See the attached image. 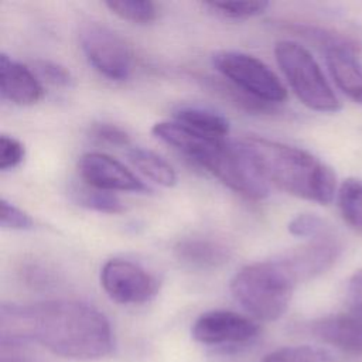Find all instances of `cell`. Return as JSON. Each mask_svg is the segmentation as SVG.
<instances>
[{
	"instance_id": "484cf974",
	"label": "cell",
	"mask_w": 362,
	"mask_h": 362,
	"mask_svg": "<svg viewBox=\"0 0 362 362\" xmlns=\"http://www.w3.org/2000/svg\"><path fill=\"white\" fill-rule=\"evenodd\" d=\"M24 146L13 136H0V170L7 171L20 165L24 160Z\"/></svg>"
},
{
	"instance_id": "ac0fdd59",
	"label": "cell",
	"mask_w": 362,
	"mask_h": 362,
	"mask_svg": "<svg viewBox=\"0 0 362 362\" xmlns=\"http://www.w3.org/2000/svg\"><path fill=\"white\" fill-rule=\"evenodd\" d=\"M338 206L344 221L362 232V181L346 178L338 189Z\"/></svg>"
},
{
	"instance_id": "2e32d148",
	"label": "cell",
	"mask_w": 362,
	"mask_h": 362,
	"mask_svg": "<svg viewBox=\"0 0 362 362\" xmlns=\"http://www.w3.org/2000/svg\"><path fill=\"white\" fill-rule=\"evenodd\" d=\"M173 116L174 120L181 123L182 126L209 137L226 139V136L229 134L228 119L223 115L208 107L182 105L174 110Z\"/></svg>"
},
{
	"instance_id": "ba28073f",
	"label": "cell",
	"mask_w": 362,
	"mask_h": 362,
	"mask_svg": "<svg viewBox=\"0 0 362 362\" xmlns=\"http://www.w3.org/2000/svg\"><path fill=\"white\" fill-rule=\"evenodd\" d=\"M100 286L119 304H141L158 291V281L151 273L137 263L116 257L103 263Z\"/></svg>"
},
{
	"instance_id": "e0dca14e",
	"label": "cell",
	"mask_w": 362,
	"mask_h": 362,
	"mask_svg": "<svg viewBox=\"0 0 362 362\" xmlns=\"http://www.w3.org/2000/svg\"><path fill=\"white\" fill-rule=\"evenodd\" d=\"M127 158L133 167L158 185L173 187L177 184L175 170L157 153L144 147H130L127 150Z\"/></svg>"
},
{
	"instance_id": "7a4b0ae2",
	"label": "cell",
	"mask_w": 362,
	"mask_h": 362,
	"mask_svg": "<svg viewBox=\"0 0 362 362\" xmlns=\"http://www.w3.org/2000/svg\"><path fill=\"white\" fill-rule=\"evenodd\" d=\"M240 143L266 181L294 197L321 205L332 201L335 174L311 153L256 136L245 137Z\"/></svg>"
},
{
	"instance_id": "30bf717a",
	"label": "cell",
	"mask_w": 362,
	"mask_h": 362,
	"mask_svg": "<svg viewBox=\"0 0 362 362\" xmlns=\"http://www.w3.org/2000/svg\"><path fill=\"white\" fill-rule=\"evenodd\" d=\"M341 245L334 236L325 235L281 253L276 260L297 284L325 273L341 255Z\"/></svg>"
},
{
	"instance_id": "8992f818",
	"label": "cell",
	"mask_w": 362,
	"mask_h": 362,
	"mask_svg": "<svg viewBox=\"0 0 362 362\" xmlns=\"http://www.w3.org/2000/svg\"><path fill=\"white\" fill-rule=\"evenodd\" d=\"M201 164L223 185L247 199L259 201L269 195L267 181L240 141L223 140Z\"/></svg>"
},
{
	"instance_id": "7402d4cb",
	"label": "cell",
	"mask_w": 362,
	"mask_h": 362,
	"mask_svg": "<svg viewBox=\"0 0 362 362\" xmlns=\"http://www.w3.org/2000/svg\"><path fill=\"white\" fill-rule=\"evenodd\" d=\"M205 7L214 13L232 18V20H245L262 14L269 3L267 1H208L204 3Z\"/></svg>"
},
{
	"instance_id": "f1b7e54d",
	"label": "cell",
	"mask_w": 362,
	"mask_h": 362,
	"mask_svg": "<svg viewBox=\"0 0 362 362\" xmlns=\"http://www.w3.org/2000/svg\"><path fill=\"white\" fill-rule=\"evenodd\" d=\"M348 298L352 308L362 318V269L356 270L348 283Z\"/></svg>"
},
{
	"instance_id": "44dd1931",
	"label": "cell",
	"mask_w": 362,
	"mask_h": 362,
	"mask_svg": "<svg viewBox=\"0 0 362 362\" xmlns=\"http://www.w3.org/2000/svg\"><path fill=\"white\" fill-rule=\"evenodd\" d=\"M262 362H329V354L310 345L284 346L264 355Z\"/></svg>"
},
{
	"instance_id": "83f0119b",
	"label": "cell",
	"mask_w": 362,
	"mask_h": 362,
	"mask_svg": "<svg viewBox=\"0 0 362 362\" xmlns=\"http://www.w3.org/2000/svg\"><path fill=\"white\" fill-rule=\"evenodd\" d=\"M0 362H47L31 352L27 345L0 344Z\"/></svg>"
},
{
	"instance_id": "5bb4252c",
	"label": "cell",
	"mask_w": 362,
	"mask_h": 362,
	"mask_svg": "<svg viewBox=\"0 0 362 362\" xmlns=\"http://www.w3.org/2000/svg\"><path fill=\"white\" fill-rule=\"evenodd\" d=\"M310 332L320 341L342 352L362 355V318L349 314H335L310 324Z\"/></svg>"
},
{
	"instance_id": "4316f807",
	"label": "cell",
	"mask_w": 362,
	"mask_h": 362,
	"mask_svg": "<svg viewBox=\"0 0 362 362\" xmlns=\"http://www.w3.org/2000/svg\"><path fill=\"white\" fill-rule=\"evenodd\" d=\"M90 136L99 141L126 147L130 143L129 134L119 126L112 123H95L90 127Z\"/></svg>"
},
{
	"instance_id": "52a82bcc",
	"label": "cell",
	"mask_w": 362,
	"mask_h": 362,
	"mask_svg": "<svg viewBox=\"0 0 362 362\" xmlns=\"http://www.w3.org/2000/svg\"><path fill=\"white\" fill-rule=\"evenodd\" d=\"M81 49L88 62L109 81H126L133 68V54L124 40L99 23L79 28Z\"/></svg>"
},
{
	"instance_id": "cb8c5ba5",
	"label": "cell",
	"mask_w": 362,
	"mask_h": 362,
	"mask_svg": "<svg viewBox=\"0 0 362 362\" xmlns=\"http://www.w3.org/2000/svg\"><path fill=\"white\" fill-rule=\"evenodd\" d=\"M34 72L40 79L55 86H68L72 82L68 68L49 59H37L34 62Z\"/></svg>"
},
{
	"instance_id": "d6986e66",
	"label": "cell",
	"mask_w": 362,
	"mask_h": 362,
	"mask_svg": "<svg viewBox=\"0 0 362 362\" xmlns=\"http://www.w3.org/2000/svg\"><path fill=\"white\" fill-rule=\"evenodd\" d=\"M105 6L119 18L134 24H150L157 16V6L148 0H109Z\"/></svg>"
},
{
	"instance_id": "4fadbf2b",
	"label": "cell",
	"mask_w": 362,
	"mask_h": 362,
	"mask_svg": "<svg viewBox=\"0 0 362 362\" xmlns=\"http://www.w3.org/2000/svg\"><path fill=\"white\" fill-rule=\"evenodd\" d=\"M0 93L1 98L8 102L18 106H30L42 98L44 89L34 71L1 52Z\"/></svg>"
},
{
	"instance_id": "9a60e30c",
	"label": "cell",
	"mask_w": 362,
	"mask_h": 362,
	"mask_svg": "<svg viewBox=\"0 0 362 362\" xmlns=\"http://www.w3.org/2000/svg\"><path fill=\"white\" fill-rule=\"evenodd\" d=\"M175 257L194 269H216L228 263L230 249L209 238H185L174 246Z\"/></svg>"
},
{
	"instance_id": "603a6c76",
	"label": "cell",
	"mask_w": 362,
	"mask_h": 362,
	"mask_svg": "<svg viewBox=\"0 0 362 362\" xmlns=\"http://www.w3.org/2000/svg\"><path fill=\"white\" fill-rule=\"evenodd\" d=\"M288 232L297 238L315 239L329 235V225L315 214H300L288 222Z\"/></svg>"
},
{
	"instance_id": "277c9868",
	"label": "cell",
	"mask_w": 362,
	"mask_h": 362,
	"mask_svg": "<svg viewBox=\"0 0 362 362\" xmlns=\"http://www.w3.org/2000/svg\"><path fill=\"white\" fill-rule=\"evenodd\" d=\"M274 57L291 90L303 105L324 113L341 109L339 99L305 47L296 41L281 40L274 45Z\"/></svg>"
},
{
	"instance_id": "9c48e42d",
	"label": "cell",
	"mask_w": 362,
	"mask_h": 362,
	"mask_svg": "<svg viewBox=\"0 0 362 362\" xmlns=\"http://www.w3.org/2000/svg\"><path fill=\"white\" fill-rule=\"evenodd\" d=\"M191 335L197 342L209 346L243 345L259 335V325L238 313L212 310L195 320Z\"/></svg>"
},
{
	"instance_id": "3957f363",
	"label": "cell",
	"mask_w": 362,
	"mask_h": 362,
	"mask_svg": "<svg viewBox=\"0 0 362 362\" xmlns=\"http://www.w3.org/2000/svg\"><path fill=\"white\" fill-rule=\"evenodd\" d=\"M294 286L288 273L273 259L243 266L229 287L245 311L257 320L274 321L287 311Z\"/></svg>"
},
{
	"instance_id": "6da1fadb",
	"label": "cell",
	"mask_w": 362,
	"mask_h": 362,
	"mask_svg": "<svg viewBox=\"0 0 362 362\" xmlns=\"http://www.w3.org/2000/svg\"><path fill=\"white\" fill-rule=\"evenodd\" d=\"M40 344L49 352L79 361L100 359L113 349L107 318L72 300L1 304L0 344Z\"/></svg>"
},
{
	"instance_id": "d4e9b609",
	"label": "cell",
	"mask_w": 362,
	"mask_h": 362,
	"mask_svg": "<svg viewBox=\"0 0 362 362\" xmlns=\"http://www.w3.org/2000/svg\"><path fill=\"white\" fill-rule=\"evenodd\" d=\"M1 212H0V225L6 229L13 230H28L34 228V221L31 216L16 206L14 204L8 202L6 198H1Z\"/></svg>"
},
{
	"instance_id": "8fae6325",
	"label": "cell",
	"mask_w": 362,
	"mask_h": 362,
	"mask_svg": "<svg viewBox=\"0 0 362 362\" xmlns=\"http://www.w3.org/2000/svg\"><path fill=\"white\" fill-rule=\"evenodd\" d=\"M78 170L82 180L92 188L113 192H148L150 188L119 160L109 154L90 151L81 156Z\"/></svg>"
},
{
	"instance_id": "ffe728a7",
	"label": "cell",
	"mask_w": 362,
	"mask_h": 362,
	"mask_svg": "<svg viewBox=\"0 0 362 362\" xmlns=\"http://www.w3.org/2000/svg\"><path fill=\"white\" fill-rule=\"evenodd\" d=\"M74 197L79 205L98 212L120 214L124 211L123 202L113 192L96 189L89 185L86 188H75Z\"/></svg>"
},
{
	"instance_id": "5b68a950",
	"label": "cell",
	"mask_w": 362,
	"mask_h": 362,
	"mask_svg": "<svg viewBox=\"0 0 362 362\" xmlns=\"http://www.w3.org/2000/svg\"><path fill=\"white\" fill-rule=\"evenodd\" d=\"M211 61L223 79L252 98L270 106L287 99L280 78L259 58L242 51L221 49L212 54Z\"/></svg>"
},
{
	"instance_id": "7c38bea8",
	"label": "cell",
	"mask_w": 362,
	"mask_h": 362,
	"mask_svg": "<svg viewBox=\"0 0 362 362\" xmlns=\"http://www.w3.org/2000/svg\"><path fill=\"white\" fill-rule=\"evenodd\" d=\"M325 62L337 86L352 100L362 103V66L354 47L346 41L325 35L322 40Z\"/></svg>"
}]
</instances>
